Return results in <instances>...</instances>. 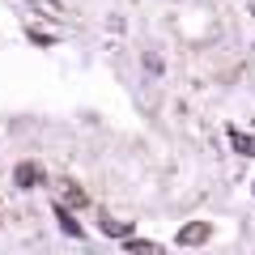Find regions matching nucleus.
Segmentation results:
<instances>
[{
  "label": "nucleus",
  "instance_id": "nucleus-3",
  "mask_svg": "<svg viewBox=\"0 0 255 255\" xmlns=\"http://www.w3.org/2000/svg\"><path fill=\"white\" fill-rule=\"evenodd\" d=\"M55 217H60V226L68 230V234H73V238H81V226H77V221H73V213H64V204H60V209H55Z\"/></svg>",
  "mask_w": 255,
  "mask_h": 255
},
{
  "label": "nucleus",
  "instance_id": "nucleus-1",
  "mask_svg": "<svg viewBox=\"0 0 255 255\" xmlns=\"http://www.w3.org/2000/svg\"><path fill=\"white\" fill-rule=\"evenodd\" d=\"M102 230H107L111 238H132V226H128V221H115V217H102Z\"/></svg>",
  "mask_w": 255,
  "mask_h": 255
},
{
  "label": "nucleus",
  "instance_id": "nucleus-2",
  "mask_svg": "<svg viewBox=\"0 0 255 255\" xmlns=\"http://www.w3.org/2000/svg\"><path fill=\"white\" fill-rule=\"evenodd\" d=\"M204 238H209V226H187V230H183V234H179V243H204Z\"/></svg>",
  "mask_w": 255,
  "mask_h": 255
},
{
  "label": "nucleus",
  "instance_id": "nucleus-4",
  "mask_svg": "<svg viewBox=\"0 0 255 255\" xmlns=\"http://www.w3.org/2000/svg\"><path fill=\"white\" fill-rule=\"evenodd\" d=\"M128 247H132L136 255H162V247H157V243H136V238H128Z\"/></svg>",
  "mask_w": 255,
  "mask_h": 255
},
{
  "label": "nucleus",
  "instance_id": "nucleus-5",
  "mask_svg": "<svg viewBox=\"0 0 255 255\" xmlns=\"http://www.w3.org/2000/svg\"><path fill=\"white\" fill-rule=\"evenodd\" d=\"M234 145L243 149L247 157H255V136H243V132H234Z\"/></svg>",
  "mask_w": 255,
  "mask_h": 255
},
{
  "label": "nucleus",
  "instance_id": "nucleus-6",
  "mask_svg": "<svg viewBox=\"0 0 255 255\" xmlns=\"http://www.w3.org/2000/svg\"><path fill=\"white\" fill-rule=\"evenodd\" d=\"M38 179V166H17V183H34Z\"/></svg>",
  "mask_w": 255,
  "mask_h": 255
}]
</instances>
